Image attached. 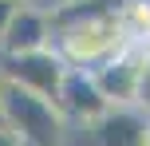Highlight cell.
<instances>
[{
    "mask_svg": "<svg viewBox=\"0 0 150 146\" xmlns=\"http://www.w3.org/2000/svg\"><path fill=\"white\" fill-rule=\"evenodd\" d=\"M0 126L20 146H71V126L52 99L0 79Z\"/></svg>",
    "mask_w": 150,
    "mask_h": 146,
    "instance_id": "cell-1",
    "label": "cell"
},
{
    "mask_svg": "<svg viewBox=\"0 0 150 146\" xmlns=\"http://www.w3.org/2000/svg\"><path fill=\"white\" fill-rule=\"evenodd\" d=\"M63 75H67V63L44 47V51H32V55H12V59H0V79L24 87V91L40 95V99H52L55 103V91H59Z\"/></svg>",
    "mask_w": 150,
    "mask_h": 146,
    "instance_id": "cell-2",
    "label": "cell"
},
{
    "mask_svg": "<svg viewBox=\"0 0 150 146\" xmlns=\"http://www.w3.org/2000/svg\"><path fill=\"white\" fill-rule=\"evenodd\" d=\"M146 51H150L146 44H130V47H122L119 55H111L107 63H99L91 71L95 87L107 99V107H134V91H138V75H142Z\"/></svg>",
    "mask_w": 150,
    "mask_h": 146,
    "instance_id": "cell-3",
    "label": "cell"
},
{
    "mask_svg": "<svg viewBox=\"0 0 150 146\" xmlns=\"http://www.w3.org/2000/svg\"><path fill=\"white\" fill-rule=\"evenodd\" d=\"M44 47H52V20L36 0H20L4 24V36H0V59L32 55Z\"/></svg>",
    "mask_w": 150,
    "mask_h": 146,
    "instance_id": "cell-4",
    "label": "cell"
},
{
    "mask_svg": "<svg viewBox=\"0 0 150 146\" xmlns=\"http://www.w3.org/2000/svg\"><path fill=\"white\" fill-rule=\"evenodd\" d=\"M55 107L67 118V126H91V123H99L111 111L107 99H103V91L95 87V75L83 71V67H67L59 91H55Z\"/></svg>",
    "mask_w": 150,
    "mask_h": 146,
    "instance_id": "cell-5",
    "label": "cell"
},
{
    "mask_svg": "<svg viewBox=\"0 0 150 146\" xmlns=\"http://www.w3.org/2000/svg\"><path fill=\"white\" fill-rule=\"evenodd\" d=\"M134 111L142 118H150V51H146V63H142V75H138V91H134Z\"/></svg>",
    "mask_w": 150,
    "mask_h": 146,
    "instance_id": "cell-6",
    "label": "cell"
},
{
    "mask_svg": "<svg viewBox=\"0 0 150 146\" xmlns=\"http://www.w3.org/2000/svg\"><path fill=\"white\" fill-rule=\"evenodd\" d=\"M142 146H150V118H146V126H142Z\"/></svg>",
    "mask_w": 150,
    "mask_h": 146,
    "instance_id": "cell-7",
    "label": "cell"
},
{
    "mask_svg": "<svg viewBox=\"0 0 150 146\" xmlns=\"http://www.w3.org/2000/svg\"><path fill=\"white\" fill-rule=\"evenodd\" d=\"M16 146H20V142H16Z\"/></svg>",
    "mask_w": 150,
    "mask_h": 146,
    "instance_id": "cell-8",
    "label": "cell"
}]
</instances>
